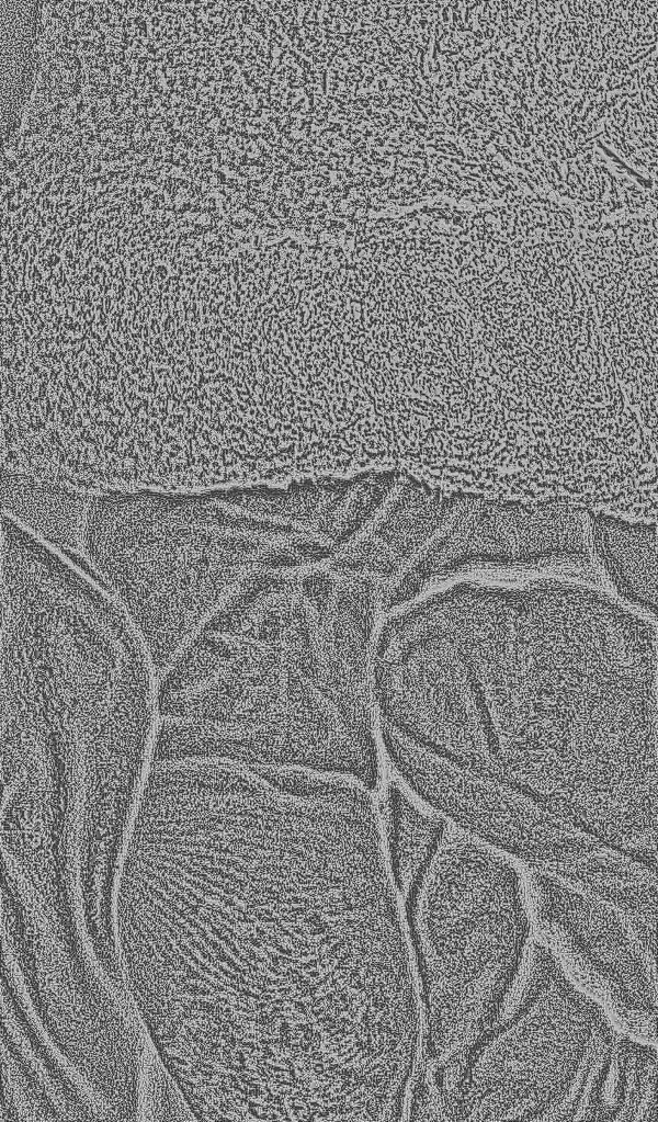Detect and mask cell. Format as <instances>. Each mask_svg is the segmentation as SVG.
Listing matches in <instances>:
<instances>
[{
	"mask_svg": "<svg viewBox=\"0 0 658 1122\" xmlns=\"http://www.w3.org/2000/svg\"><path fill=\"white\" fill-rule=\"evenodd\" d=\"M384 804L386 857L396 889L405 896L432 859L450 819L401 780L388 784Z\"/></svg>",
	"mask_w": 658,
	"mask_h": 1122,
	"instance_id": "5b68a950",
	"label": "cell"
},
{
	"mask_svg": "<svg viewBox=\"0 0 658 1122\" xmlns=\"http://www.w3.org/2000/svg\"><path fill=\"white\" fill-rule=\"evenodd\" d=\"M379 736L400 780L461 828L529 863L566 862L602 843L530 795L408 739L384 722Z\"/></svg>",
	"mask_w": 658,
	"mask_h": 1122,
	"instance_id": "3957f363",
	"label": "cell"
},
{
	"mask_svg": "<svg viewBox=\"0 0 658 1122\" xmlns=\"http://www.w3.org/2000/svg\"><path fill=\"white\" fill-rule=\"evenodd\" d=\"M90 492L31 475L2 473L5 514L53 544L77 548L83 542Z\"/></svg>",
	"mask_w": 658,
	"mask_h": 1122,
	"instance_id": "8992f818",
	"label": "cell"
},
{
	"mask_svg": "<svg viewBox=\"0 0 658 1122\" xmlns=\"http://www.w3.org/2000/svg\"><path fill=\"white\" fill-rule=\"evenodd\" d=\"M657 637L626 610L532 645L487 701L501 778L552 806L612 808L657 773Z\"/></svg>",
	"mask_w": 658,
	"mask_h": 1122,
	"instance_id": "6da1fadb",
	"label": "cell"
},
{
	"mask_svg": "<svg viewBox=\"0 0 658 1122\" xmlns=\"http://www.w3.org/2000/svg\"><path fill=\"white\" fill-rule=\"evenodd\" d=\"M590 543L600 568L624 603L656 617V524L590 513Z\"/></svg>",
	"mask_w": 658,
	"mask_h": 1122,
	"instance_id": "277c9868",
	"label": "cell"
},
{
	"mask_svg": "<svg viewBox=\"0 0 658 1122\" xmlns=\"http://www.w3.org/2000/svg\"><path fill=\"white\" fill-rule=\"evenodd\" d=\"M251 490H114L90 501L83 547L152 665L168 670L256 563Z\"/></svg>",
	"mask_w": 658,
	"mask_h": 1122,
	"instance_id": "7a4b0ae2",
	"label": "cell"
}]
</instances>
